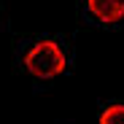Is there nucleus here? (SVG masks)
<instances>
[{
	"instance_id": "nucleus-1",
	"label": "nucleus",
	"mask_w": 124,
	"mask_h": 124,
	"mask_svg": "<svg viewBox=\"0 0 124 124\" xmlns=\"http://www.w3.org/2000/svg\"><path fill=\"white\" fill-rule=\"evenodd\" d=\"M24 68L38 78H51L65 70V51L54 40H38L24 54Z\"/></svg>"
},
{
	"instance_id": "nucleus-2",
	"label": "nucleus",
	"mask_w": 124,
	"mask_h": 124,
	"mask_svg": "<svg viewBox=\"0 0 124 124\" xmlns=\"http://www.w3.org/2000/svg\"><path fill=\"white\" fill-rule=\"evenodd\" d=\"M92 16L102 22H119L124 16V0H86Z\"/></svg>"
},
{
	"instance_id": "nucleus-3",
	"label": "nucleus",
	"mask_w": 124,
	"mask_h": 124,
	"mask_svg": "<svg viewBox=\"0 0 124 124\" xmlns=\"http://www.w3.org/2000/svg\"><path fill=\"white\" fill-rule=\"evenodd\" d=\"M100 124H124V105H108L100 116Z\"/></svg>"
}]
</instances>
